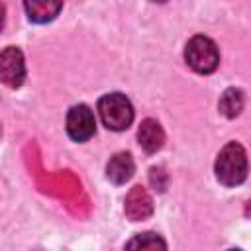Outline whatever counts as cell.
Wrapping results in <instances>:
<instances>
[{
	"label": "cell",
	"instance_id": "obj_8",
	"mask_svg": "<svg viewBox=\"0 0 251 251\" xmlns=\"http://www.w3.org/2000/svg\"><path fill=\"white\" fill-rule=\"evenodd\" d=\"M135 173V163L129 153H116L106 165V176L114 184L127 182Z\"/></svg>",
	"mask_w": 251,
	"mask_h": 251
},
{
	"label": "cell",
	"instance_id": "obj_2",
	"mask_svg": "<svg viewBox=\"0 0 251 251\" xmlns=\"http://www.w3.org/2000/svg\"><path fill=\"white\" fill-rule=\"evenodd\" d=\"M98 114L102 124L112 131H124L133 122V106L122 92L104 94L98 100Z\"/></svg>",
	"mask_w": 251,
	"mask_h": 251
},
{
	"label": "cell",
	"instance_id": "obj_4",
	"mask_svg": "<svg viewBox=\"0 0 251 251\" xmlns=\"http://www.w3.org/2000/svg\"><path fill=\"white\" fill-rule=\"evenodd\" d=\"M0 80L10 88H20L25 80L24 53L14 45L0 51Z\"/></svg>",
	"mask_w": 251,
	"mask_h": 251
},
{
	"label": "cell",
	"instance_id": "obj_5",
	"mask_svg": "<svg viewBox=\"0 0 251 251\" xmlns=\"http://www.w3.org/2000/svg\"><path fill=\"white\" fill-rule=\"evenodd\" d=\"M96 131V120L86 104H76L67 114V133L75 141H86Z\"/></svg>",
	"mask_w": 251,
	"mask_h": 251
},
{
	"label": "cell",
	"instance_id": "obj_10",
	"mask_svg": "<svg viewBox=\"0 0 251 251\" xmlns=\"http://www.w3.org/2000/svg\"><path fill=\"white\" fill-rule=\"evenodd\" d=\"M126 251H167V243L161 235L153 231H145V233L133 235L127 241Z\"/></svg>",
	"mask_w": 251,
	"mask_h": 251
},
{
	"label": "cell",
	"instance_id": "obj_6",
	"mask_svg": "<svg viewBox=\"0 0 251 251\" xmlns=\"http://www.w3.org/2000/svg\"><path fill=\"white\" fill-rule=\"evenodd\" d=\"M124 212L131 222H143L153 214V200L151 194L147 192V188L143 186H133L127 196H126V204H124Z\"/></svg>",
	"mask_w": 251,
	"mask_h": 251
},
{
	"label": "cell",
	"instance_id": "obj_13",
	"mask_svg": "<svg viewBox=\"0 0 251 251\" xmlns=\"http://www.w3.org/2000/svg\"><path fill=\"white\" fill-rule=\"evenodd\" d=\"M229 251H239V249H229Z\"/></svg>",
	"mask_w": 251,
	"mask_h": 251
},
{
	"label": "cell",
	"instance_id": "obj_12",
	"mask_svg": "<svg viewBox=\"0 0 251 251\" xmlns=\"http://www.w3.org/2000/svg\"><path fill=\"white\" fill-rule=\"evenodd\" d=\"M4 22H6V8H4V4L0 2V31H2V27H4Z\"/></svg>",
	"mask_w": 251,
	"mask_h": 251
},
{
	"label": "cell",
	"instance_id": "obj_1",
	"mask_svg": "<svg viewBox=\"0 0 251 251\" xmlns=\"http://www.w3.org/2000/svg\"><path fill=\"white\" fill-rule=\"evenodd\" d=\"M216 178L224 186H237L247 176V153L237 141H229L218 153L216 159Z\"/></svg>",
	"mask_w": 251,
	"mask_h": 251
},
{
	"label": "cell",
	"instance_id": "obj_7",
	"mask_svg": "<svg viewBox=\"0 0 251 251\" xmlns=\"http://www.w3.org/2000/svg\"><path fill=\"white\" fill-rule=\"evenodd\" d=\"M137 139H139V145L143 147L145 153H157L163 143H165V131L161 127V124L153 118H147L141 122L139 129H137Z\"/></svg>",
	"mask_w": 251,
	"mask_h": 251
},
{
	"label": "cell",
	"instance_id": "obj_9",
	"mask_svg": "<svg viewBox=\"0 0 251 251\" xmlns=\"http://www.w3.org/2000/svg\"><path fill=\"white\" fill-rule=\"evenodd\" d=\"M27 18L35 24H47L51 20H55V16L61 12L63 4L61 2H45V0H31L24 4Z\"/></svg>",
	"mask_w": 251,
	"mask_h": 251
},
{
	"label": "cell",
	"instance_id": "obj_11",
	"mask_svg": "<svg viewBox=\"0 0 251 251\" xmlns=\"http://www.w3.org/2000/svg\"><path fill=\"white\" fill-rule=\"evenodd\" d=\"M243 104H245L243 90L241 88H227L220 98V112L226 118H235L243 110Z\"/></svg>",
	"mask_w": 251,
	"mask_h": 251
},
{
	"label": "cell",
	"instance_id": "obj_3",
	"mask_svg": "<svg viewBox=\"0 0 251 251\" xmlns=\"http://www.w3.org/2000/svg\"><path fill=\"white\" fill-rule=\"evenodd\" d=\"M184 59L192 71L200 75H210L220 65V51L210 37L194 35L184 47Z\"/></svg>",
	"mask_w": 251,
	"mask_h": 251
}]
</instances>
